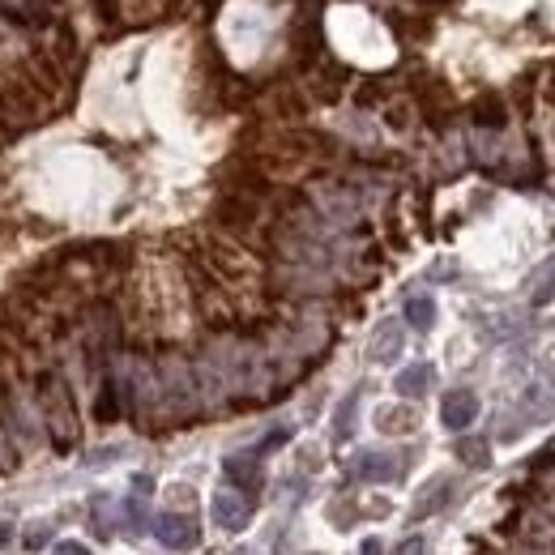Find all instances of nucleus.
<instances>
[{
    "mask_svg": "<svg viewBox=\"0 0 555 555\" xmlns=\"http://www.w3.org/2000/svg\"><path fill=\"white\" fill-rule=\"evenodd\" d=\"M154 538L163 543L167 551H193L201 543V534H197V521L193 517H184V513H163L154 521Z\"/></svg>",
    "mask_w": 555,
    "mask_h": 555,
    "instance_id": "1",
    "label": "nucleus"
},
{
    "mask_svg": "<svg viewBox=\"0 0 555 555\" xmlns=\"http://www.w3.org/2000/svg\"><path fill=\"white\" fill-rule=\"evenodd\" d=\"M210 509H214V526L227 530V534H240L252 521V500L244 496V491H218Z\"/></svg>",
    "mask_w": 555,
    "mask_h": 555,
    "instance_id": "2",
    "label": "nucleus"
},
{
    "mask_svg": "<svg viewBox=\"0 0 555 555\" xmlns=\"http://www.w3.org/2000/svg\"><path fill=\"white\" fill-rule=\"evenodd\" d=\"M479 393H470V389H453L449 398L440 402V423L449 427V432H466V427L479 419Z\"/></svg>",
    "mask_w": 555,
    "mask_h": 555,
    "instance_id": "3",
    "label": "nucleus"
},
{
    "mask_svg": "<svg viewBox=\"0 0 555 555\" xmlns=\"http://www.w3.org/2000/svg\"><path fill=\"white\" fill-rule=\"evenodd\" d=\"M402 346H406V333H402V321H380L376 333H372V342H368V355L376 363H393L402 355Z\"/></svg>",
    "mask_w": 555,
    "mask_h": 555,
    "instance_id": "4",
    "label": "nucleus"
},
{
    "mask_svg": "<svg viewBox=\"0 0 555 555\" xmlns=\"http://www.w3.org/2000/svg\"><path fill=\"white\" fill-rule=\"evenodd\" d=\"M359 479H368V483H389V479H398V457H389V453H359L355 457V466H351Z\"/></svg>",
    "mask_w": 555,
    "mask_h": 555,
    "instance_id": "5",
    "label": "nucleus"
},
{
    "mask_svg": "<svg viewBox=\"0 0 555 555\" xmlns=\"http://www.w3.org/2000/svg\"><path fill=\"white\" fill-rule=\"evenodd\" d=\"M432 380H436V368H432V363H410V368L398 372L393 389H398V398H423V393L432 389Z\"/></svg>",
    "mask_w": 555,
    "mask_h": 555,
    "instance_id": "6",
    "label": "nucleus"
},
{
    "mask_svg": "<svg viewBox=\"0 0 555 555\" xmlns=\"http://www.w3.org/2000/svg\"><path fill=\"white\" fill-rule=\"evenodd\" d=\"M444 496H453V479H436V483H427L423 491H419V504L410 509V517H432L436 509H444Z\"/></svg>",
    "mask_w": 555,
    "mask_h": 555,
    "instance_id": "7",
    "label": "nucleus"
},
{
    "mask_svg": "<svg viewBox=\"0 0 555 555\" xmlns=\"http://www.w3.org/2000/svg\"><path fill=\"white\" fill-rule=\"evenodd\" d=\"M52 427H56L60 444H69L73 419H69V398H65V385H60V380H52Z\"/></svg>",
    "mask_w": 555,
    "mask_h": 555,
    "instance_id": "8",
    "label": "nucleus"
},
{
    "mask_svg": "<svg viewBox=\"0 0 555 555\" xmlns=\"http://www.w3.org/2000/svg\"><path fill=\"white\" fill-rule=\"evenodd\" d=\"M406 321H410V329H432L436 325V299L432 295H410L406 299Z\"/></svg>",
    "mask_w": 555,
    "mask_h": 555,
    "instance_id": "9",
    "label": "nucleus"
},
{
    "mask_svg": "<svg viewBox=\"0 0 555 555\" xmlns=\"http://www.w3.org/2000/svg\"><path fill=\"white\" fill-rule=\"evenodd\" d=\"M457 457L470 466V470H487L491 466V444L479 440V436H470V440H457Z\"/></svg>",
    "mask_w": 555,
    "mask_h": 555,
    "instance_id": "10",
    "label": "nucleus"
},
{
    "mask_svg": "<svg viewBox=\"0 0 555 555\" xmlns=\"http://www.w3.org/2000/svg\"><path fill=\"white\" fill-rule=\"evenodd\" d=\"M227 474H231L235 483H244V487H257V479H261L257 457H252V453H235V457H227Z\"/></svg>",
    "mask_w": 555,
    "mask_h": 555,
    "instance_id": "11",
    "label": "nucleus"
},
{
    "mask_svg": "<svg viewBox=\"0 0 555 555\" xmlns=\"http://www.w3.org/2000/svg\"><path fill=\"white\" fill-rule=\"evenodd\" d=\"M530 299H534V308L555 304V257L534 274V295H530Z\"/></svg>",
    "mask_w": 555,
    "mask_h": 555,
    "instance_id": "12",
    "label": "nucleus"
},
{
    "mask_svg": "<svg viewBox=\"0 0 555 555\" xmlns=\"http://www.w3.org/2000/svg\"><path fill=\"white\" fill-rule=\"evenodd\" d=\"M355 406H359V389L355 393H346L342 406H338V415H333V440H351V419H355Z\"/></svg>",
    "mask_w": 555,
    "mask_h": 555,
    "instance_id": "13",
    "label": "nucleus"
},
{
    "mask_svg": "<svg viewBox=\"0 0 555 555\" xmlns=\"http://www.w3.org/2000/svg\"><path fill=\"white\" fill-rule=\"evenodd\" d=\"M380 427L393 432V427H415V415L410 410H380Z\"/></svg>",
    "mask_w": 555,
    "mask_h": 555,
    "instance_id": "14",
    "label": "nucleus"
},
{
    "mask_svg": "<svg viewBox=\"0 0 555 555\" xmlns=\"http://www.w3.org/2000/svg\"><path fill=\"white\" fill-rule=\"evenodd\" d=\"M52 555H90V547H86V543H73V538H65V543H56V547H52Z\"/></svg>",
    "mask_w": 555,
    "mask_h": 555,
    "instance_id": "15",
    "label": "nucleus"
},
{
    "mask_svg": "<svg viewBox=\"0 0 555 555\" xmlns=\"http://www.w3.org/2000/svg\"><path fill=\"white\" fill-rule=\"evenodd\" d=\"M423 547H427V543H423V538L415 534V538H406V543L398 547V555H423Z\"/></svg>",
    "mask_w": 555,
    "mask_h": 555,
    "instance_id": "16",
    "label": "nucleus"
},
{
    "mask_svg": "<svg viewBox=\"0 0 555 555\" xmlns=\"http://www.w3.org/2000/svg\"><path fill=\"white\" fill-rule=\"evenodd\" d=\"M26 547H43V526L35 521V526H30V538H26Z\"/></svg>",
    "mask_w": 555,
    "mask_h": 555,
    "instance_id": "17",
    "label": "nucleus"
}]
</instances>
